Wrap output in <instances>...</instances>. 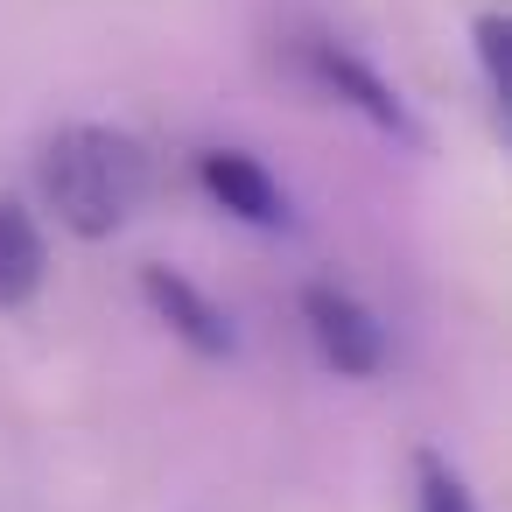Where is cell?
Here are the masks:
<instances>
[{
    "label": "cell",
    "mask_w": 512,
    "mask_h": 512,
    "mask_svg": "<svg viewBox=\"0 0 512 512\" xmlns=\"http://www.w3.org/2000/svg\"><path fill=\"white\" fill-rule=\"evenodd\" d=\"M36 183H43V204L57 211L64 232H78V239H113V232L148 204L155 162H148V141H141V134L106 127V120H71V127H57V134L43 141Z\"/></svg>",
    "instance_id": "6da1fadb"
},
{
    "label": "cell",
    "mask_w": 512,
    "mask_h": 512,
    "mask_svg": "<svg viewBox=\"0 0 512 512\" xmlns=\"http://www.w3.org/2000/svg\"><path fill=\"white\" fill-rule=\"evenodd\" d=\"M281 57H288V71L309 85V92H323L330 106H344V113H358L372 134H386V141H400V148H421L428 134H421V120L407 113V99L393 92V78H379L351 43H337L330 29H295L288 43H281Z\"/></svg>",
    "instance_id": "7a4b0ae2"
},
{
    "label": "cell",
    "mask_w": 512,
    "mask_h": 512,
    "mask_svg": "<svg viewBox=\"0 0 512 512\" xmlns=\"http://www.w3.org/2000/svg\"><path fill=\"white\" fill-rule=\"evenodd\" d=\"M302 323H309V337H316V358H323L337 379H379V372H386V330H379V316H372L351 288L309 281V288H302Z\"/></svg>",
    "instance_id": "3957f363"
},
{
    "label": "cell",
    "mask_w": 512,
    "mask_h": 512,
    "mask_svg": "<svg viewBox=\"0 0 512 512\" xmlns=\"http://www.w3.org/2000/svg\"><path fill=\"white\" fill-rule=\"evenodd\" d=\"M141 302L155 309V323L183 344V351H197V358H232L239 351V330H232V316L183 274V267H162V260H148L141 267Z\"/></svg>",
    "instance_id": "277c9868"
},
{
    "label": "cell",
    "mask_w": 512,
    "mask_h": 512,
    "mask_svg": "<svg viewBox=\"0 0 512 512\" xmlns=\"http://www.w3.org/2000/svg\"><path fill=\"white\" fill-rule=\"evenodd\" d=\"M197 183H204V197H211L225 218H239V225H253V232H288V225H295L281 176H274L260 155H246V148H204V155H197Z\"/></svg>",
    "instance_id": "5b68a950"
},
{
    "label": "cell",
    "mask_w": 512,
    "mask_h": 512,
    "mask_svg": "<svg viewBox=\"0 0 512 512\" xmlns=\"http://www.w3.org/2000/svg\"><path fill=\"white\" fill-rule=\"evenodd\" d=\"M50 281V246H43V225L0 197V309H29Z\"/></svg>",
    "instance_id": "8992f818"
},
{
    "label": "cell",
    "mask_w": 512,
    "mask_h": 512,
    "mask_svg": "<svg viewBox=\"0 0 512 512\" xmlns=\"http://www.w3.org/2000/svg\"><path fill=\"white\" fill-rule=\"evenodd\" d=\"M414 512H477L463 470L442 449H414Z\"/></svg>",
    "instance_id": "52a82bcc"
},
{
    "label": "cell",
    "mask_w": 512,
    "mask_h": 512,
    "mask_svg": "<svg viewBox=\"0 0 512 512\" xmlns=\"http://www.w3.org/2000/svg\"><path fill=\"white\" fill-rule=\"evenodd\" d=\"M470 50H477V64H484L491 99L505 106V99H512V29H505V15H477V22H470Z\"/></svg>",
    "instance_id": "ba28073f"
}]
</instances>
